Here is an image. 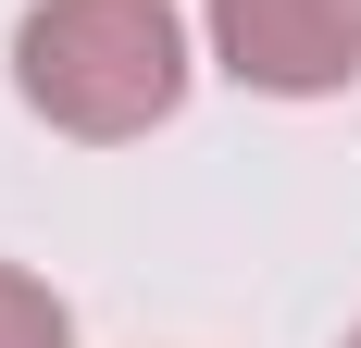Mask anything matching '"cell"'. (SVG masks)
Returning <instances> with one entry per match:
<instances>
[{"label":"cell","mask_w":361,"mask_h":348,"mask_svg":"<svg viewBox=\"0 0 361 348\" xmlns=\"http://www.w3.org/2000/svg\"><path fill=\"white\" fill-rule=\"evenodd\" d=\"M200 25L187 0H25L13 13V100L75 149L162 137L200 87Z\"/></svg>","instance_id":"cell-1"},{"label":"cell","mask_w":361,"mask_h":348,"mask_svg":"<svg viewBox=\"0 0 361 348\" xmlns=\"http://www.w3.org/2000/svg\"><path fill=\"white\" fill-rule=\"evenodd\" d=\"M200 50L250 100H336L361 75V0H200Z\"/></svg>","instance_id":"cell-2"},{"label":"cell","mask_w":361,"mask_h":348,"mask_svg":"<svg viewBox=\"0 0 361 348\" xmlns=\"http://www.w3.org/2000/svg\"><path fill=\"white\" fill-rule=\"evenodd\" d=\"M0 348H75L63 286H50V274H25V261H0Z\"/></svg>","instance_id":"cell-3"},{"label":"cell","mask_w":361,"mask_h":348,"mask_svg":"<svg viewBox=\"0 0 361 348\" xmlns=\"http://www.w3.org/2000/svg\"><path fill=\"white\" fill-rule=\"evenodd\" d=\"M336 348H361V323H349V336H336Z\"/></svg>","instance_id":"cell-4"}]
</instances>
